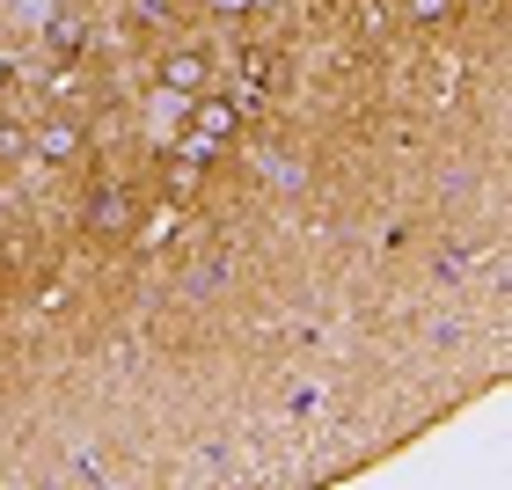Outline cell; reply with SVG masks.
Returning a JSON list of instances; mask_svg holds the SVG:
<instances>
[{"label":"cell","instance_id":"52a82bcc","mask_svg":"<svg viewBox=\"0 0 512 490\" xmlns=\"http://www.w3.org/2000/svg\"><path fill=\"white\" fill-rule=\"evenodd\" d=\"M198 476H235V447L205 439V447H198Z\"/></svg>","mask_w":512,"mask_h":490},{"label":"cell","instance_id":"9c48e42d","mask_svg":"<svg viewBox=\"0 0 512 490\" xmlns=\"http://www.w3.org/2000/svg\"><path fill=\"white\" fill-rule=\"evenodd\" d=\"M205 8H213L220 22H249V15H256V0H205Z\"/></svg>","mask_w":512,"mask_h":490},{"label":"cell","instance_id":"ba28073f","mask_svg":"<svg viewBox=\"0 0 512 490\" xmlns=\"http://www.w3.org/2000/svg\"><path fill=\"white\" fill-rule=\"evenodd\" d=\"M264 176H271V183H286V191H300V183H308V169H300L293 154H264Z\"/></svg>","mask_w":512,"mask_h":490},{"label":"cell","instance_id":"6da1fadb","mask_svg":"<svg viewBox=\"0 0 512 490\" xmlns=\"http://www.w3.org/2000/svg\"><path fill=\"white\" fill-rule=\"evenodd\" d=\"M205 81H213V52H205V44H169V52H161V88L205 96Z\"/></svg>","mask_w":512,"mask_h":490},{"label":"cell","instance_id":"277c9868","mask_svg":"<svg viewBox=\"0 0 512 490\" xmlns=\"http://www.w3.org/2000/svg\"><path fill=\"white\" fill-rule=\"evenodd\" d=\"M191 118H198V132H205V139H235L242 110H235V103H213V96H191Z\"/></svg>","mask_w":512,"mask_h":490},{"label":"cell","instance_id":"7a4b0ae2","mask_svg":"<svg viewBox=\"0 0 512 490\" xmlns=\"http://www.w3.org/2000/svg\"><path fill=\"white\" fill-rule=\"evenodd\" d=\"M81 227H88V235H132V191H118V183L96 191L81 205Z\"/></svg>","mask_w":512,"mask_h":490},{"label":"cell","instance_id":"8992f818","mask_svg":"<svg viewBox=\"0 0 512 490\" xmlns=\"http://www.w3.org/2000/svg\"><path fill=\"white\" fill-rule=\"evenodd\" d=\"M44 44H52V52H59V59H74V52H81V22H74V15H59V22H44Z\"/></svg>","mask_w":512,"mask_h":490},{"label":"cell","instance_id":"3957f363","mask_svg":"<svg viewBox=\"0 0 512 490\" xmlns=\"http://www.w3.org/2000/svg\"><path fill=\"white\" fill-rule=\"evenodd\" d=\"M30 147H37V161H81V154H88V139H81L74 118H44Z\"/></svg>","mask_w":512,"mask_h":490},{"label":"cell","instance_id":"5b68a950","mask_svg":"<svg viewBox=\"0 0 512 490\" xmlns=\"http://www.w3.org/2000/svg\"><path fill=\"white\" fill-rule=\"evenodd\" d=\"M461 0H403V22L410 30H439V22H454Z\"/></svg>","mask_w":512,"mask_h":490}]
</instances>
